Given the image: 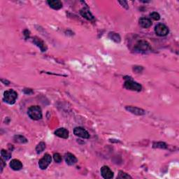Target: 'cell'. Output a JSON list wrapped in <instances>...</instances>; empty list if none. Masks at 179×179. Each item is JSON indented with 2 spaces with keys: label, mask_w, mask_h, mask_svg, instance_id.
I'll use <instances>...</instances> for the list:
<instances>
[{
  "label": "cell",
  "mask_w": 179,
  "mask_h": 179,
  "mask_svg": "<svg viewBox=\"0 0 179 179\" xmlns=\"http://www.w3.org/2000/svg\"><path fill=\"white\" fill-rule=\"evenodd\" d=\"M81 15L83 16V18H85V19H87L88 20L90 21H93L95 20L94 16H92V14L87 8H83L81 9L80 11Z\"/></svg>",
  "instance_id": "cell-12"
},
{
  "label": "cell",
  "mask_w": 179,
  "mask_h": 179,
  "mask_svg": "<svg viewBox=\"0 0 179 179\" xmlns=\"http://www.w3.org/2000/svg\"><path fill=\"white\" fill-rule=\"evenodd\" d=\"M155 32L159 37H164L169 34V29L164 24H158L155 27Z\"/></svg>",
  "instance_id": "cell-6"
},
{
  "label": "cell",
  "mask_w": 179,
  "mask_h": 179,
  "mask_svg": "<svg viewBox=\"0 0 179 179\" xmlns=\"http://www.w3.org/2000/svg\"><path fill=\"white\" fill-rule=\"evenodd\" d=\"M124 87L129 90H132V91L137 92L141 91L142 89L141 85H140L139 83L135 82V81H134L132 80L126 81L125 82V84H124Z\"/></svg>",
  "instance_id": "cell-4"
},
{
  "label": "cell",
  "mask_w": 179,
  "mask_h": 179,
  "mask_svg": "<svg viewBox=\"0 0 179 179\" xmlns=\"http://www.w3.org/2000/svg\"><path fill=\"white\" fill-rule=\"evenodd\" d=\"M53 159L57 163H60L63 160V158H62V156L59 153H55L53 156Z\"/></svg>",
  "instance_id": "cell-24"
},
{
  "label": "cell",
  "mask_w": 179,
  "mask_h": 179,
  "mask_svg": "<svg viewBox=\"0 0 179 179\" xmlns=\"http://www.w3.org/2000/svg\"><path fill=\"white\" fill-rule=\"evenodd\" d=\"M13 140L16 143H19V144H25L27 142V139L22 135H16L13 137Z\"/></svg>",
  "instance_id": "cell-17"
},
{
  "label": "cell",
  "mask_w": 179,
  "mask_h": 179,
  "mask_svg": "<svg viewBox=\"0 0 179 179\" xmlns=\"http://www.w3.org/2000/svg\"><path fill=\"white\" fill-rule=\"evenodd\" d=\"M109 37L111 40L114 41L116 43H119L120 41V35L115 32H110L109 34Z\"/></svg>",
  "instance_id": "cell-18"
},
{
  "label": "cell",
  "mask_w": 179,
  "mask_h": 179,
  "mask_svg": "<svg viewBox=\"0 0 179 179\" xmlns=\"http://www.w3.org/2000/svg\"><path fill=\"white\" fill-rule=\"evenodd\" d=\"M126 110L128 111L130 113L137 116H143L145 113V111L144 110L138 108V107H134V106H127L126 107Z\"/></svg>",
  "instance_id": "cell-10"
},
{
  "label": "cell",
  "mask_w": 179,
  "mask_h": 179,
  "mask_svg": "<svg viewBox=\"0 0 179 179\" xmlns=\"http://www.w3.org/2000/svg\"><path fill=\"white\" fill-rule=\"evenodd\" d=\"M1 156H2V158H3L4 160H8V159H9L11 157V153L10 152L3 149L2 150Z\"/></svg>",
  "instance_id": "cell-20"
},
{
  "label": "cell",
  "mask_w": 179,
  "mask_h": 179,
  "mask_svg": "<svg viewBox=\"0 0 179 179\" xmlns=\"http://www.w3.org/2000/svg\"><path fill=\"white\" fill-rule=\"evenodd\" d=\"M46 149V144L44 142H40L39 144L37 145V148H36V151H37V154H40L42 152Z\"/></svg>",
  "instance_id": "cell-19"
},
{
  "label": "cell",
  "mask_w": 179,
  "mask_h": 179,
  "mask_svg": "<svg viewBox=\"0 0 179 179\" xmlns=\"http://www.w3.org/2000/svg\"><path fill=\"white\" fill-rule=\"evenodd\" d=\"M27 91L26 92V91H24V92L25 93V94H27V95H30V94H32V93H33V91L31 89H27Z\"/></svg>",
  "instance_id": "cell-27"
},
{
  "label": "cell",
  "mask_w": 179,
  "mask_h": 179,
  "mask_svg": "<svg viewBox=\"0 0 179 179\" xmlns=\"http://www.w3.org/2000/svg\"><path fill=\"white\" fill-rule=\"evenodd\" d=\"M118 178H121V179H127V178H132V177L130 175H128L127 174H126L123 171H120L119 172V175H118Z\"/></svg>",
  "instance_id": "cell-22"
},
{
  "label": "cell",
  "mask_w": 179,
  "mask_h": 179,
  "mask_svg": "<svg viewBox=\"0 0 179 179\" xmlns=\"http://www.w3.org/2000/svg\"><path fill=\"white\" fill-rule=\"evenodd\" d=\"M119 3H120L123 7H125V9H129L127 2L126 1H119Z\"/></svg>",
  "instance_id": "cell-25"
},
{
  "label": "cell",
  "mask_w": 179,
  "mask_h": 179,
  "mask_svg": "<svg viewBox=\"0 0 179 179\" xmlns=\"http://www.w3.org/2000/svg\"><path fill=\"white\" fill-rule=\"evenodd\" d=\"M134 50L138 52L141 53H146V52L151 51V48L150 44L145 41H140L136 44Z\"/></svg>",
  "instance_id": "cell-3"
},
{
  "label": "cell",
  "mask_w": 179,
  "mask_h": 179,
  "mask_svg": "<svg viewBox=\"0 0 179 179\" xmlns=\"http://www.w3.org/2000/svg\"><path fill=\"white\" fill-rule=\"evenodd\" d=\"M153 147L154 148H158V149H165L167 148V145L164 142H157V143H155L153 144Z\"/></svg>",
  "instance_id": "cell-21"
},
{
  "label": "cell",
  "mask_w": 179,
  "mask_h": 179,
  "mask_svg": "<svg viewBox=\"0 0 179 179\" xmlns=\"http://www.w3.org/2000/svg\"><path fill=\"white\" fill-rule=\"evenodd\" d=\"M101 174L105 179H111L113 177V172L107 166H104L101 168Z\"/></svg>",
  "instance_id": "cell-8"
},
{
  "label": "cell",
  "mask_w": 179,
  "mask_h": 179,
  "mask_svg": "<svg viewBox=\"0 0 179 179\" xmlns=\"http://www.w3.org/2000/svg\"><path fill=\"white\" fill-rule=\"evenodd\" d=\"M64 159H65L66 164H69V165H73V164H75L76 162H77V159H76V157L71 153L65 154V156H64Z\"/></svg>",
  "instance_id": "cell-15"
},
{
  "label": "cell",
  "mask_w": 179,
  "mask_h": 179,
  "mask_svg": "<svg viewBox=\"0 0 179 179\" xmlns=\"http://www.w3.org/2000/svg\"><path fill=\"white\" fill-rule=\"evenodd\" d=\"M52 161V157L51 155L45 154L44 156L39 161V166L41 169L44 170L46 169Z\"/></svg>",
  "instance_id": "cell-5"
},
{
  "label": "cell",
  "mask_w": 179,
  "mask_h": 179,
  "mask_svg": "<svg viewBox=\"0 0 179 179\" xmlns=\"http://www.w3.org/2000/svg\"><path fill=\"white\" fill-rule=\"evenodd\" d=\"M32 41L34 44H35L39 48L41 49V51L42 52H44L46 51L47 49V47L46 46V44H44V42L43 41L39 39V38H38L37 37H34L32 38Z\"/></svg>",
  "instance_id": "cell-11"
},
{
  "label": "cell",
  "mask_w": 179,
  "mask_h": 179,
  "mask_svg": "<svg viewBox=\"0 0 179 179\" xmlns=\"http://www.w3.org/2000/svg\"><path fill=\"white\" fill-rule=\"evenodd\" d=\"M139 25L143 28H149L152 25V21L147 18H141L139 20Z\"/></svg>",
  "instance_id": "cell-16"
},
{
  "label": "cell",
  "mask_w": 179,
  "mask_h": 179,
  "mask_svg": "<svg viewBox=\"0 0 179 179\" xmlns=\"http://www.w3.org/2000/svg\"><path fill=\"white\" fill-rule=\"evenodd\" d=\"M1 171H2V170H3V169L4 167V166H5V164H4V162L3 161V158L1 159Z\"/></svg>",
  "instance_id": "cell-26"
},
{
  "label": "cell",
  "mask_w": 179,
  "mask_h": 179,
  "mask_svg": "<svg viewBox=\"0 0 179 179\" xmlns=\"http://www.w3.org/2000/svg\"><path fill=\"white\" fill-rule=\"evenodd\" d=\"M27 114L34 120H39L42 118L41 109L39 106H30L27 111Z\"/></svg>",
  "instance_id": "cell-1"
},
{
  "label": "cell",
  "mask_w": 179,
  "mask_h": 179,
  "mask_svg": "<svg viewBox=\"0 0 179 179\" xmlns=\"http://www.w3.org/2000/svg\"><path fill=\"white\" fill-rule=\"evenodd\" d=\"M55 134L57 137L63 138V139H68L70 132L65 128H59L55 132Z\"/></svg>",
  "instance_id": "cell-9"
},
{
  "label": "cell",
  "mask_w": 179,
  "mask_h": 179,
  "mask_svg": "<svg viewBox=\"0 0 179 179\" xmlns=\"http://www.w3.org/2000/svg\"><path fill=\"white\" fill-rule=\"evenodd\" d=\"M150 16L151 17V18L153 19L154 20H159V19H160V16H159V14L158 13H157V12H152L150 14Z\"/></svg>",
  "instance_id": "cell-23"
},
{
  "label": "cell",
  "mask_w": 179,
  "mask_h": 179,
  "mask_svg": "<svg viewBox=\"0 0 179 179\" xmlns=\"http://www.w3.org/2000/svg\"><path fill=\"white\" fill-rule=\"evenodd\" d=\"M73 133H74V134L76 136H77V137L83 138V139H89L90 138L89 133L88 132L87 130H85V129L83 127H76L74 130H73Z\"/></svg>",
  "instance_id": "cell-7"
},
{
  "label": "cell",
  "mask_w": 179,
  "mask_h": 179,
  "mask_svg": "<svg viewBox=\"0 0 179 179\" xmlns=\"http://www.w3.org/2000/svg\"><path fill=\"white\" fill-rule=\"evenodd\" d=\"M18 98V94L15 90H9L4 93V100L9 104H15Z\"/></svg>",
  "instance_id": "cell-2"
},
{
  "label": "cell",
  "mask_w": 179,
  "mask_h": 179,
  "mask_svg": "<svg viewBox=\"0 0 179 179\" xmlns=\"http://www.w3.org/2000/svg\"><path fill=\"white\" fill-rule=\"evenodd\" d=\"M47 3L50 7L55 10H59L63 7V3L59 0H48Z\"/></svg>",
  "instance_id": "cell-13"
},
{
  "label": "cell",
  "mask_w": 179,
  "mask_h": 179,
  "mask_svg": "<svg viewBox=\"0 0 179 179\" xmlns=\"http://www.w3.org/2000/svg\"><path fill=\"white\" fill-rule=\"evenodd\" d=\"M10 167L14 171H19L23 168V164L18 159H12L10 162Z\"/></svg>",
  "instance_id": "cell-14"
}]
</instances>
